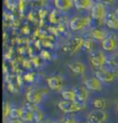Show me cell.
Returning a JSON list of instances; mask_svg holds the SVG:
<instances>
[{
	"label": "cell",
	"mask_w": 118,
	"mask_h": 123,
	"mask_svg": "<svg viewBox=\"0 0 118 123\" xmlns=\"http://www.w3.org/2000/svg\"><path fill=\"white\" fill-rule=\"evenodd\" d=\"M118 46L117 36L114 33H108L105 39L101 42V47L106 52H114Z\"/></svg>",
	"instance_id": "9c48e42d"
},
{
	"label": "cell",
	"mask_w": 118,
	"mask_h": 123,
	"mask_svg": "<svg viewBox=\"0 0 118 123\" xmlns=\"http://www.w3.org/2000/svg\"><path fill=\"white\" fill-rule=\"evenodd\" d=\"M95 77L103 83H111L118 78L117 70H110L106 68L96 69L94 72Z\"/></svg>",
	"instance_id": "5b68a950"
},
{
	"label": "cell",
	"mask_w": 118,
	"mask_h": 123,
	"mask_svg": "<svg viewBox=\"0 0 118 123\" xmlns=\"http://www.w3.org/2000/svg\"><path fill=\"white\" fill-rule=\"evenodd\" d=\"M61 96H62L63 100H65V101H70V102L77 101V95H76L74 89H68V90L63 91L61 92Z\"/></svg>",
	"instance_id": "ffe728a7"
},
{
	"label": "cell",
	"mask_w": 118,
	"mask_h": 123,
	"mask_svg": "<svg viewBox=\"0 0 118 123\" xmlns=\"http://www.w3.org/2000/svg\"><path fill=\"white\" fill-rule=\"evenodd\" d=\"M108 56L101 50H96L91 52L89 55V62L90 64L96 69L102 68V67L107 63Z\"/></svg>",
	"instance_id": "3957f363"
},
{
	"label": "cell",
	"mask_w": 118,
	"mask_h": 123,
	"mask_svg": "<svg viewBox=\"0 0 118 123\" xmlns=\"http://www.w3.org/2000/svg\"><path fill=\"white\" fill-rule=\"evenodd\" d=\"M104 22L108 28L114 31H118V18L114 12L108 13Z\"/></svg>",
	"instance_id": "5bb4252c"
},
{
	"label": "cell",
	"mask_w": 118,
	"mask_h": 123,
	"mask_svg": "<svg viewBox=\"0 0 118 123\" xmlns=\"http://www.w3.org/2000/svg\"><path fill=\"white\" fill-rule=\"evenodd\" d=\"M9 117H11V119H21V117H22V108H19V107L11 108Z\"/></svg>",
	"instance_id": "7402d4cb"
},
{
	"label": "cell",
	"mask_w": 118,
	"mask_h": 123,
	"mask_svg": "<svg viewBox=\"0 0 118 123\" xmlns=\"http://www.w3.org/2000/svg\"><path fill=\"white\" fill-rule=\"evenodd\" d=\"M83 48H84L85 51L89 52L90 54L91 52H93V48H94L93 39H87V40H85L84 44H83Z\"/></svg>",
	"instance_id": "cb8c5ba5"
},
{
	"label": "cell",
	"mask_w": 118,
	"mask_h": 123,
	"mask_svg": "<svg viewBox=\"0 0 118 123\" xmlns=\"http://www.w3.org/2000/svg\"><path fill=\"white\" fill-rule=\"evenodd\" d=\"M116 110H117V114H118V103L116 104Z\"/></svg>",
	"instance_id": "f546056e"
},
{
	"label": "cell",
	"mask_w": 118,
	"mask_h": 123,
	"mask_svg": "<svg viewBox=\"0 0 118 123\" xmlns=\"http://www.w3.org/2000/svg\"><path fill=\"white\" fill-rule=\"evenodd\" d=\"M59 123H78L77 119L74 117H70V116H65L62 118H60Z\"/></svg>",
	"instance_id": "d4e9b609"
},
{
	"label": "cell",
	"mask_w": 118,
	"mask_h": 123,
	"mask_svg": "<svg viewBox=\"0 0 118 123\" xmlns=\"http://www.w3.org/2000/svg\"><path fill=\"white\" fill-rule=\"evenodd\" d=\"M84 42L85 40L82 36H75L64 46L63 51L69 55H73L75 53H77L81 47H83Z\"/></svg>",
	"instance_id": "52a82bcc"
},
{
	"label": "cell",
	"mask_w": 118,
	"mask_h": 123,
	"mask_svg": "<svg viewBox=\"0 0 118 123\" xmlns=\"http://www.w3.org/2000/svg\"><path fill=\"white\" fill-rule=\"evenodd\" d=\"M47 93H48V91L45 88H32L26 92L25 98L30 104L39 105L43 101L44 96Z\"/></svg>",
	"instance_id": "7a4b0ae2"
},
{
	"label": "cell",
	"mask_w": 118,
	"mask_h": 123,
	"mask_svg": "<svg viewBox=\"0 0 118 123\" xmlns=\"http://www.w3.org/2000/svg\"><path fill=\"white\" fill-rule=\"evenodd\" d=\"M107 14L105 5L101 2H95L90 9V18L95 20L105 21Z\"/></svg>",
	"instance_id": "8992f818"
},
{
	"label": "cell",
	"mask_w": 118,
	"mask_h": 123,
	"mask_svg": "<svg viewBox=\"0 0 118 123\" xmlns=\"http://www.w3.org/2000/svg\"><path fill=\"white\" fill-rule=\"evenodd\" d=\"M54 4L58 10L61 11H67L72 6H74V1L72 0H56Z\"/></svg>",
	"instance_id": "9a60e30c"
},
{
	"label": "cell",
	"mask_w": 118,
	"mask_h": 123,
	"mask_svg": "<svg viewBox=\"0 0 118 123\" xmlns=\"http://www.w3.org/2000/svg\"><path fill=\"white\" fill-rule=\"evenodd\" d=\"M91 18L89 16H74L70 18L68 26L73 31H79L90 25Z\"/></svg>",
	"instance_id": "6da1fadb"
},
{
	"label": "cell",
	"mask_w": 118,
	"mask_h": 123,
	"mask_svg": "<svg viewBox=\"0 0 118 123\" xmlns=\"http://www.w3.org/2000/svg\"><path fill=\"white\" fill-rule=\"evenodd\" d=\"M30 106H31V110L33 112V116H34V122L35 123H41L44 119V113L42 112V110L37 106V105H32L28 103Z\"/></svg>",
	"instance_id": "d6986e66"
},
{
	"label": "cell",
	"mask_w": 118,
	"mask_h": 123,
	"mask_svg": "<svg viewBox=\"0 0 118 123\" xmlns=\"http://www.w3.org/2000/svg\"><path fill=\"white\" fill-rule=\"evenodd\" d=\"M79 123H88V122H79Z\"/></svg>",
	"instance_id": "4dcf8cb0"
},
{
	"label": "cell",
	"mask_w": 118,
	"mask_h": 123,
	"mask_svg": "<svg viewBox=\"0 0 118 123\" xmlns=\"http://www.w3.org/2000/svg\"><path fill=\"white\" fill-rule=\"evenodd\" d=\"M46 83L52 91L59 92V91H62V89L65 86V80L63 79L62 76L54 75L47 78Z\"/></svg>",
	"instance_id": "30bf717a"
},
{
	"label": "cell",
	"mask_w": 118,
	"mask_h": 123,
	"mask_svg": "<svg viewBox=\"0 0 118 123\" xmlns=\"http://www.w3.org/2000/svg\"><path fill=\"white\" fill-rule=\"evenodd\" d=\"M84 86L87 88L89 91L92 92H100L102 90V82L99 80L96 77L88 78L84 80Z\"/></svg>",
	"instance_id": "8fae6325"
},
{
	"label": "cell",
	"mask_w": 118,
	"mask_h": 123,
	"mask_svg": "<svg viewBox=\"0 0 118 123\" xmlns=\"http://www.w3.org/2000/svg\"><path fill=\"white\" fill-rule=\"evenodd\" d=\"M21 120L23 122H32V121H34L33 112L31 110V106H30L29 104H27L24 107H22V117H21Z\"/></svg>",
	"instance_id": "e0dca14e"
},
{
	"label": "cell",
	"mask_w": 118,
	"mask_h": 123,
	"mask_svg": "<svg viewBox=\"0 0 118 123\" xmlns=\"http://www.w3.org/2000/svg\"><path fill=\"white\" fill-rule=\"evenodd\" d=\"M57 107L64 113L70 114V113H75V112H79L85 109V105L79 103V101L70 102V101L62 100L57 103Z\"/></svg>",
	"instance_id": "277c9868"
},
{
	"label": "cell",
	"mask_w": 118,
	"mask_h": 123,
	"mask_svg": "<svg viewBox=\"0 0 118 123\" xmlns=\"http://www.w3.org/2000/svg\"><path fill=\"white\" fill-rule=\"evenodd\" d=\"M114 13H115V15L117 16V18H118V7L116 8V9H115V11H114Z\"/></svg>",
	"instance_id": "f1b7e54d"
},
{
	"label": "cell",
	"mask_w": 118,
	"mask_h": 123,
	"mask_svg": "<svg viewBox=\"0 0 118 123\" xmlns=\"http://www.w3.org/2000/svg\"><path fill=\"white\" fill-rule=\"evenodd\" d=\"M7 123H24L21 119H10L8 120Z\"/></svg>",
	"instance_id": "4316f807"
},
{
	"label": "cell",
	"mask_w": 118,
	"mask_h": 123,
	"mask_svg": "<svg viewBox=\"0 0 118 123\" xmlns=\"http://www.w3.org/2000/svg\"><path fill=\"white\" fill-rule=\"evenodd\" d=\"M76 95H77V101H79L81 104H86L89 97V90H88L84 85H80V86L76 87L74 89Z\"/></svg>",
	"instance_id": "7c38bea8"
},
{
	"label": "cell",
	"mask_w": 118,
	"mask_h": 123,
	"mask_svg": "<svg viewBox=\"0 0 118 123\" xmlns=\"http://www.w3.org/2000/svg\"><path fill=\"white\" fill-rule=\"evenodd\" d=\"M68 68L71 70L72 73L76 74V75H82L85 73L86 71V66L84 63L80 61H74L69 63L67 65Z\"/></svg>",
	"instance_id": "4fadbf2b"
},
{
	"label": "cell",
	"mask_w": 118,
	"mask_h": 123,
	"mask_svg": "<svg viewBox=\"0 0 118 123\" xmlns=\"http://www.w3.org/2000/svg\"><path fill=\"white\" fill-rule=\"evenodd\" d=\"M107 35H108V33L106 32V31L103 30V29H101V28H94L93 30L90 31V37L93 40L101 41L102 42Z\"/></svg>",
	"instance_id": "ac0fdd59"
},
{
	"label": "cell",
	"mask_w": 118,
	"mask_h": 123,
	"mask_svg": "<svg viewBox=\"0 0 118 123\" xmlns=\"http://www.w3.org/2000/svg\"><path fill=\"white\" fill-rule=\"evenodd\" d=\"M94 3L95 2L91 0H75L74 6L79 10H87V9H91Z\"/></svg>",
	"instance_id": "2e32d148"
},
{
	"label": "cell",
	"mask_w": 118,
	"mask_h": 123,
	"mask_svg": "<svg viewBox=\"0 0 118 123\" xmlns=\"http://www.w3.org/2000/svg\"><path fill=\"white\" fill-rule=\"evenodd\" d=\"M92 105L95 107V109H99V110H104L106 106H107V102L104 98L102 97H98L95 98L92 101Z\"/></svg>",
	"instance_id": "44dd1931"
},
{
	"label": "cell",
	"mask_w": 118,
	"mask_h": 123,
	"mask_svg": "<svg viewBox=\"0 0 118 123\" xmlns=\"http://www.w3.org/2000/svg\"><path fill=\"white\" fill-rule=\"evenodd\" d=\"M108 119V114L104 110L94 109L87 116L88 123H104Z\"/></svg>",
	"instance_id": "ba28073f"
},
{
	"label": "cell",
	"mask_w": 118,
	"mask_h": 123,
	"mask_svg": "<svg viewBox=\"0 0 118 123\" xmlns=\"http://www.w3.org/2000/svg\"><path fill=\"white\" fill-rule=\"evenodd\" d=\"M41 123H59V122H57L56 120H52L50 118H47V119H44Z\"/></svg>",
	"instance_id": "83f0119b"
},
{
	"label": "cell",
	"mask_w": 118,
	"mask_h": 123,
	"mask_svg": "<svg viewBox=\"0 0 118 123\" xmlns=\"http://www.w3.org/2000/svg\"><path fill=\"white\" fill-rule=\"evenodd\" d=\"M10 110H11V107H10L9 104L7 102H5L4 103V106H3V116H4V118H6V117L9 116Z\"/></svg>",
	"instance_id": "484cf974"
},
{
	"label": "cell",
	"mask_w": 118,
	"mask_h": 123,
	"mask_svg": "<svg viewBox=\"0 0 118 123\" xmlns=\"http://www.w3.org/2000/svg\"><path fill=\"white\" fill-rule=\"evenodd\" d=\"M107 63L109 64V66H111L112 68H118V52L113 53L110 56H108Z\"/></svg>",
	"instance_id": "603a6c76"
}]
</instances>
